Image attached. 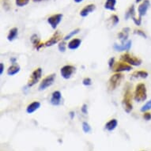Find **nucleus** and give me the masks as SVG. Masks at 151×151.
Returning a JSON list of instances; mask_svg holds the SVG:
<instances>
[{
  "instance_id": "obj_1",
  "label": "nucleus",
  "mask_w": 151,
  "mask_h": 151,
  "mask_svg": "<svg viewBox=\"0 0 151 151\" xmlns=\"http://www.w3.org/2000/svg\"><path fill=\"white\" fill-rule=\"evenodd\" d=\"M147 98V89L144 83H139L135 87L134 99L137 102H143Z\"/></svg>"
},
{
  "instance_id": "obj_2",
  "label": "nucleus",
  "mask_w": 151,
  "mask_h": 151,
  "mask_svg": "<svg viewBox=\"0 0 151 151\" xmlns=\"http://www.w3.org/2000/svg\"><path fill=\"white\" fill-rule=\"evenodd\" d=\"M131 100H132V94L130 89H127L125 92L124 96V99L122 101L123 104V108H124V111H126L127 113H130L131 110L133 109V105L131 103Z\"/></svg>"
},
{
  "instance_id": "obj_3",
  "label": "nucleus",
  "mask_w": 151,
  "mask_h": 151,
  "mask_svg": "<svg viewBox=\"0 0 151 151\" xmlns=\"http://www.w3.org/2000/svg\"><path fill=\"white\" fill-rule=\"evenodd\" d=\"M121 60L128 63L131 66H134V67H138V66H140L142 64L141 59L135 57L134 55H131L129 53H125V54L122 55Z\"/></svg>"
},
{
  "instance_id": "obj_4",
  "label": "nucleus",
  "mask_w": 151,
  "mask_h": 151,
  "mask_svg": "<svg viewBox=\"0 0 151 151\" xmlns=\"http://www.w3.org/2000/svg\"><path fill=\"white\" fill-rule=\"evenodd\" d=\"M124 75L121 73H116L113 75H111L109 81V88L111 90H114L119 86Z\"/></svg>"
},
{
  "instance_id": "obj_5",
  "label": "nucleus",
  "mask_w": 151,
  "mask_h": 151,
  "mask_svg": "<svg viewBox=\"0 0 151 151\" xmlns=\"http://www.w3.org/2000/svg\"><path fill=\"white\" fill-rule=\"evenodd\" d=\"M41 76H42V69L40 67L37 68L31 74L29 79L28 81L27 86L32 87L33 86H35L37 82L40 81V79L41 78Z\"/></svg>"
},
{
  "instance_id": "obj_6",
  "label": "nucleus",
  "mask_w": 151,
  "mask_h": 151,
  "mask_svg": "<svg viewBox=\"0 0 151 151\" xmlns=\"http://www.w3.org/2000/svg\"><path fill=\"white\" fill-rule=\"evenodd\" d=\"M55 76H56L55 74H52L47 75V77H45L42 80V82H40V86H39V90L43 91V90L47 89L48 87L52 86L55 80Z\"/></svg>"
},
{
  "instance_id": "obj_7",
  "label": "nucleus",
  "mask_w": 151,
  "mask_h": 151,
  "mask_svg": "<svg viewBox=\"0 0 151 151\" xmlns=\"http://www.w3.org/2000/svg\"><path fill=\"white\" fill-rule=\"evenodd\" d=\"M76 71V67L72 65H65L60 69V74L64 79H70Z\"/></svg>"
},
{
  "instance_id": "obj_8",
  "label": "nucleus",
  "mask_w": 151,
  "mask_h": 151,
  "mask_svg": "<svg viewBox=\"0 0 151 151\" xmlns=\"http://www.w3.org/2000/svg\"><path fill=\"white\" fill-rule=\"evenodd\" d=\"M112 70L116 73H121L124 71H130L132 70V66L129 65L128 63L121 61V62L115 63V65L112 67Z\"/></svg>"
},
{
  "instance_id": "obj_9",
  "label": "nucleus",
  "mask_w": 151,
  "mask_h": 151,
  "mask_svg": "<svg viewBox=\"0 0 151 151\" xmlns=\"http://www.w3.org/2000/svg\"><path fill=\"white\" fill-rule=\"evenodd\" d=\"M63 18L62 14H55L52 15L51 17L47 18V23L51 25V27L53 29H55L57 26L59 25Z\"/></svg>"
},
{
  "instance_id": "obj_10",
  "label": "nucleus",
  "mask_w": 151,
  "mask_h": 151,
  "mask_svg": "<svg viewBox=\"0 0 151 151\" xmlns=\"http://www.w3.org/2000/svg\"><path fill=\"white\" fill-rule=\"evenodd\" d=\"M50 103L54 106H59L62 104V94L59 90H55L52 93V97L50 99Z\"/></svg>"
},
{
  "instance_id": "obj_11",
  "label": "nucleus",
  "mask_w": 151,
  "mask_h": 151,
  "mask_svg": "<svg viewBox=\"0 0 151 151\" xmlns=\"http://www.w3.org/2000/svg\"><path fill=\"white\" fill-rule=\"evenodd\" d=\"M150 7V2L149 0H144V1H142V3L139 5V8H138L139 17H141L142 18V17L145 16Z\"/></svg>"
},
{
  "instance_id": "obj_12",
  "label": "nucleus",
  "mask_w": 151,
  "mask_h": 151,
  "mask_svg": "<svg viewBox=\"0 0 151 151\" xmlns=\"http://www.w3.org/2000/svg\"><path fill=\"white\" fill-rule=\"evenodd\" d=\"M62 39V35L60 34V32H55V34L52 36L49 40L46 41L45 43V46L46 47H51V46H53L55 44L60 42V40Z\"/></svg>"
},
{
  "instance_id": "obj_13",
  "label": "nucleus",
  "mask_w": 151,
  "mask_h": 151,
  "mask_svg": "<svg viewBox=\"0 0 151 151\" xmlns=\"http://www.w3.org/2000/svg\"><path fill=\"white\" fill-rule=\"evenodd\" d=\"M131 40H127V42L123 43L121 45H117V44H114L113 45V48L117 52H124V51H129L131 49Z\"/></svg>"
},
{
  "instance_id": "obj_14",
  "label": "nucleus",
  "mask_w": 151,
  "mask_h": 151,
  "mask_svg": "<svg viewBox=\"0 0 151 151\" xmlns=\"http://www.w3.org/2000/svg\"><path fill=\"white\" fill-rule=\"evenodd\" d=\"M95 10H96V6L94 5V4H89V5H86V6L82 8V10L80 11V15H81V17H86L89 14L93 12Z\"/></svg>"
},
{
  "instance_id": "obj_15",
  "label": "nucleus",
  "mask_w": 151,
  "mask_h": 151,
  "mask_svg": "<svg viewBox=\"0 0 151 151\" xmlns=\"http://www.w3.org/2000/svg\"><path fill=\"white\" fill-rule=\"evenodd\" d=\"M40 108V103L39 101H33L32 103H30L29 105L26 108V111L29 114H32L34 111H36L37 110Z\"/></svg>"
},
{
  "instance_id": "obj_16",
  "label": "nucleus",
  "mask_w": 151,
  "mask_h": 151,
  "mask_svg": "<svg viewBox=\"0 0 151 151\" xmlns=\"http://www.w3.org/2000/svg\"><path fill=\"white\" fill-rule=\"evenodd\" d=\"M82 44V40L78 38H74L72 39L67 45V47L70 50H76L80 47V45Z\"/></svg>"
},
{
  "instance_id": "obj_17",
  "label": "nucleus",
  "mask_w": 151,
  "mask_h": 151,
  "mask_svg": "<svg viewBox=\"0 0 151 151\" xmlns=\"http://www.w3.org/2000/svg\"><path fill=\"white\" fill-rule=\"evenodd\" d=\"M117 125H118V121L116 119H110L109 122H107L104 128L108 131H114L115 129L116 128Z\"/></svg>"
},
{
  "instance_id": "obj_18",
  "label": "nucleus",
  "mask_w": 151,
  "mask_h": 151,
  "mask_svg": "<svg viewBox=\"0 0 151 151\" xmlns=\"http://www.w3.org/2000/svg\"><path fill=\"white\" fill-rule=\"evenodd\" d=\"M129 32H130V29H129V28H124V29H123V30H122L121 32L118 34V37L119 38V40H121L122 44L127 42V37H128Z\"/></svg>"
},
{
  "instance_id": "obj_19",
  "label": "nucleus",
  "mask_w": 151,
  "mask_h": 151,
  "mask_svg": "<svg viewBox=\"0 0 151 151\" xmlns=\"http://www.w3.org/2000/svg\"><path fill=\"white\" fill-rule=\"evenodd\" d=\"M116 0H106L104 3V9L110 11L116 10Z\"/></svg>"
},
{
  "instance_id": "obj_20",
  "label": "nucleus",
  "mask_w": 151,
  "mask_h": 151,
  "mask_svg": "<svg viewBox=\"0 0 151 151\" xmlns=\"http://www.w3.org/2000/svg\"><path fill=\"white\" fill-rule=\"evenodd\" d=\"M148 72L146 70H136L131 74V76L135 78H146L148 77Z\"/></svg>"
},
{
  "instance_id": "obj_21",
  "label": "nucleus",
  "mask_w": 151,
  "mask_h": 151,
  "mask_svg": "<svg viewBox=\"0 0 151 151\" xmlns=\"http://www.w3.org/2000/svg\"><path fill=\"white\" fill-rule=\"evenodd\" d=\"M20 67L18 66V65L14 64L11 65L7 70V74L8 75H10V76H14L15 74H17V73H19L20 71Z\"/></svg>"
},
{
  "instance_id": "obj_22",
  "label": "nucleus",
  "mask_w": 151,
  "mask_h": 151,
  "mask_svg": "<svg viewBox=\"0 0 151 151\" xmlns=\"http://www.w3.org/2000/svg\"><path fill=\"white\" fill-rule=\"evenodd\" d=\"M17 34H18V29H17V28H12V29L9 31V33H8L7 35V40H9V41H13V40H14L15 39L17 38Z\"/></svg>"
},
{
  "instance_id": "obj_23",
  "label": "nucleus",
  "mask_w": 151,
  "mask_h": 151,
  "mask_svg": "<svg viewBox=\"0 0 151 151\" xmlns=\"http://www.w3.org/2000/svg\"><path fill=\"white\" fill-rule=\"evenodd\" d=\"M129 17H131L132 20L135 18V8H134V6L132 5L131 7L129 8L127 12L126 13V16H125V18L126 19H128Z\"/></svg>"
},
{
  "instance_id": "obj_24",
  "label": "nucleus",
  "mask_w": 151,
  "mask_h": 151,
  "mask_svg": "<svg viewBox=\"0 0 151 151\" xmlns=\"http://www.w3.org/2000/svg\"><path fill=\"white\" fill-rule=\"evenodd\" d=\"M79 32H80L79 29H76L73 30V31H71V32H70L69 34H67V36H66V37L63 38V40H65V41H66V40H69V39H70V38H71V37H74V35L78 34V33Z\"/></svg>"
},
{
  "instance_id": "obj_25",
  "label": "nucleus",
  "mask_w": 151,
  "mask_h": 151,
  "mask_svg": "<svg viewBox=\"0 0 151 151\" xmlns=\"http://www.w3.org/2000/svg\"><path fill=\"white\" fill-rule=\"evenodd\" d=\"M151 109V99L147 101L146 104H144L143 106L142 107L141 109H140V111L142 112H145V111H148L149 110H150Z\"/></svg>"
},
{
  "instance_id": "obj_26",
  "label": "nucleus",
  "mask_w": 151,
  "mask_h": 151,
  "mask_svg": "<svg viewBox=\"0 0 151 151\" xmlns=\"http://www.w3.org/2000/svg\"><path fill=\"white\" fill-rule=\"evenodd\" d=\"M82 130L85 133H90L92 131V128L87 122H83L82 123Z\"/></svg>"
},
{
  "instance_id": "obj_27",
  "label": "nucleus",
  "mask_w": 151,
  "mask_h": 151,
  "mask_svg": "<svg viewBox=\"0 0 151 151\" xmlns=\"http://www.w3.org/2000/svg\"><path fill=\"white\" fill-rule=\"evenodd\" d=\"M29 3V0H15V3L17 6L19 7H22V6H25Z\"/></svg>"
},
{
  "instance_id": "obj_28",
  "label": "nucleus",
  "mask_w": 151,
  "mask_h": 151,
  "mask_svg": "<svg viewBox=\"0 0 151 151\" xmlns=\"http://www.w3.org/2000/svg\"><path fill=\"white\" fill-rule=\"evenodd\" d=\"M110 19H111V22H112V25H116L118 23H119V17H118V16L116 14H112L111 16V17H110Z\"/></svg>"
},
{
  "instance_id": "obj_29",
  "label": "nucleus",
  "mask_w": 151,
  "mask_h": 151,
  "mask_svg": "<svg viewBox=\"0 0 151 151\" xmlns=\"http://www.w3.org/2000/svg\"><path fill=\"white\" fill-rule=\"evenodd\" d=\"M58 47H59V50H60V52H64L65 51H66V47H67V45H66V43H65V40L60 42Z\"/></svg>"
},
{
  "instance_id": "obj_30",
  "label": "nucleus",
  "mask_w": 151,
  "mask_h": 151,
  "mask_svg": "<svg viewBox=\"0 0 151 151\" xmlns=\"http://www.w3.org/2000/svg\"><path fill=\"white\" fill-rule=\"evenodd\" d=\"M82 84L86 86H89L92 85V80L90 78H85L84 79L82 80Z\"/></svg>"
},
{
  "instance_id": "obj_31",
  "label": "nucleus",
  "mask_w": 151,
  "mask_h": 151,
  "mask_svg": "<svg viewBox=\"0 0 151 151\" xmlns=\"http://www.w3.org/2000/svg\"><path fill=\"white\" fill-rule=\"evenodd\" d=\"M134 33H135V34H137V35H139V36H141V37H144V38H146V37H147L146 34L143 32V31H142V30L135 29L134 31Z\"/></svg>"
},
{
  "instance_id": "obj_32",
  "label": "nucleus",
  "mask_w": 151,
  "mask_h": 151,
  "mask_svg": "<svg viewBox=\"0 0 151 151\" xmlns=\"http://www.w3.org/2000/svg\"><path fill=\"white\" fill-rule=\"evenodd\" d=\"M142 117H143V119H145V120H146V121H150L151 119V113L150 112H149V111H145L143 113Z\"/></svg>"
},
{
  "instance_id": "obj_33",
  "label": "nucleus",
  "mask_w": 151,
  "mask_h": 151,
  "mask_svg": "<svg viewBox=\"0 0 151 151\" xmlns=\"http://www.w3.org/2000/svg\"><path fill=\"white\" fill-rule=\"evenodd\" d=\"M115 65V58H111L109 61V67L110 69H112V67Z\"/></svg>"
},
{
  "instance_id": "obj_34",
  "label": "nucleus",
  "mask_w": 151,
  "mask_h": 151,
  "mask_svg": "<svg viewBox=\"0 0 151 151\" xmlns=\"http://www.w3.org/2000/svg\"><path fill=\"white\" fill-rule=\"evenodd\" d=\"M87 108H88V107H87V104H84L82 105L81 110H82V112L83 114H88V109H87Z\"/></svg>"
},
{
  "instance_id": "obj_35",
  "label": "nucleus",
  "mask_w": 151,
  "mask_h": 151,
  "mask_svg": "<svg viewBox=\"0 0 151 151\" xmlns=\"http://www.w3.org/2000/svg\"><path fill=\"white\" fill-rule=\"evenodd\" d=\"M133 22H134V24L136 25H138V26H139V25H141L142 18L141 17H139V18H136V17H135V18L133 19Z\"/></svg>"
},
{
  "instance_id": "obj_36",
  "label": "nucleus",
  "mask_w": 151,
  "mask_h": 151,
  "mask_svg": "<svg viewBox=\"0 0 151 151\" xmlns=\"http://www.w3.org/2000/svg\"><path fill=\"white\" fill-rule=\"evenodd\" d=\"M4 71V65H3V63H0V74L2 75Z\"/></svg>"
},
{
  "instance_id": "obj_37",
  "label": "nucleus",
  "mask_w": 151,
  "mask_h": 151,
  "mask_svg": "<svg viewBox=\"0 0 151 151\" xmlns=\"http://www.w3.org/2000/svg\"><path fill=\"white\" fill-rule=\"evenodd\" d=\"M74 114H75V113H74V111H70V112L69 115H70V119H74Z\"/></svg>"
},
{
  "instance_id": "obj_38",
  "label": "nucleus",
  "mask_w": 151,
  "mask_h": 151,
  "mask_svg": "<svg viewBox=\"0 0 151 151\" xmlns=\"http://www.w3.org/2000/svg\"><path fill=\"white\" fill-rule=\"evenodd\" d=\"M84 0H74V3H82V2H83Z\"/></svg>"
},
{
  "instance_id": "obj_39",
  "label": "nucleus",
  "mask_w": 151,
  "mask_h": 151,
  "mask_svg": "<svg viewBox=\"0 0 151 151\" xmlns=\"http://www.w3.org/2000/svg\"><path fill=\"white\" fill-rule=\"evenodd\" d=\"M16 60H16V58H11V59H10V61H11L13 63H15Z\"/></svg>"
},
{
  "instance_id": "obj_40",
  "label": "nucleus",
  "mask_w": 151,
  "mask_h": 151,
  "mask_svg": "<svg viewBox=\"0 0 151 151\" xmlns=\"http://www.w3.org/2000/svg\"><path fill=\"white\" fill-rule=\"evenodd\" d=\"M142 1H144V0H135V3H141Z\"/></svg>"
},
{
  "instance_id": "obj_41",
  "label": "nucleus",
  "mask_w": 151,
  "mask_h": 151,
  "mask_svg": "<svg viewBox=\"0 0 151 151\" xmlns=\"http://www.w3.org/2000/svg\"><path fill=\"white\" fill-rule=\"evenodd\" d=\"M33 2H40V1H43V0H32Z\"/></svg>"
},
{
  "instance_id": "obj_42",
  "label": "nucleus",
  "mask_w": 151,
  "mask_h": 151,
  "mask_svg": "<svg viewBox=\"0 0 151 151\" xmlns=\"http://www.w3.org/2000/svg\"><path fill=\"white\" fill-rule=\"evenodd\" d=\"M142 151H146V150H142Z\"/></svg>"
}]
</instances>
